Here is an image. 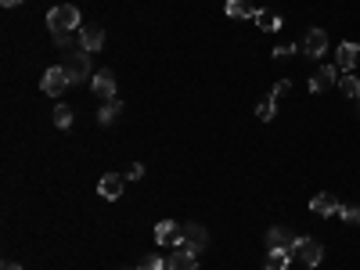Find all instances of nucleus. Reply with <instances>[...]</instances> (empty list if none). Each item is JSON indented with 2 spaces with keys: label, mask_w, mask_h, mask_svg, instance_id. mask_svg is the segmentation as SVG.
Instances as JSON below:
<instances>
[{
  "label": "nucleus",
  "mask_w": 360,
  "mask_h": 270,
  "mask_svg": "<svg viewBox=\"0 0 360 270\" xmlns=\"http://www.w3.org/2000/svg\"><path fill=\"white\" fill-rule=\"evenodd\" d=\"M47 25H51V37L58 33H76L80 29V8L76 4H58L47 11Z\"/></svg>",
  "instance_id": "obj_1"
},
{
  "label": "nucleus",
  "mask_w": 360,
  "mask_h": 270,
  "mask_svg": "<svg viewBox=\"0 0 360 270\" xmlns=\"http://www.w3.org/2000/svg\"><path fill=\"white\" fill-rule=\"evenodd\" d=\"M69 87H72V79H69L65 65H51L43 72V79H40V90L47 94V98H58V94H65Z\"/></svg>",
  "instance_id": "obj_2"
},
{
  "label": "nucleus",
  "mask_w": 360,
  "mask_h": 270,
  "mask_svg": "<svg viewBox=\"0 0 360 270\" xmlns=\"http://www.w3.org/2000/svg\"><path fill=\"white\" fill-rule=\"evenodd\" d=\"M288 252H295V260L303 267H317L324 260V249H321V242H314V238H295V245Z\"/></svg>",
  "instance_id": "obj_3"
},
{
  "label": "nucleus",
  "mask_w": 360,
  "mask_h": 270,
  "mask_svg": "<svg viewBox=\"0 0 360 270\" xmlns=\"http://www.w3.org/2000/svg\"><path fill=\"white\" fill-rule=\"evenodd\" d=\"M209 245V231L202 224H184L180 227V245L177 249H191V252H202Z\"/></svg>",
  "instance_id": "obj_4"
},
{
  "label": "nucleus",
  "mask_w": 360,
  "mask_h": 270,
  "mask_svg": "<svg viewBox=\"0 0 360 270\" xmlns=\"http://www.w3.org/2000/svg\"><path fill=\"white\" fill-rule=\"evenodd\" d=\"M61 65H65V72H69L72 83H80V79L90 76V54L87 51H69V58L61 61Z\"/></svg>",
  "instance_id": "obj_5"
},
{
  "label": "nucleus",
  "mask_w": 360,
  "mask_h": 270,
  "mask_svg": "<svg viewBox=\"0 0 360 270\" xmlns=\"http://www.w3.org/2000/svg\"><path fill=\"white\" fill-rule=\"evenodd\" d=\"M105 47V29L101 25H80V51L98 54Z\"/></svg>",
  "instance_id": "obj_6"
},
{
  "label": "nucleus",
  "mask_w": 360,
  "mask_h": 270,
  "mask_svg": "<svg viewBox=\"0 0 360 270\" xmlns=\"http://www.w3.org/2000/svg\"><path fill=\"white\" fill-rule=\"evenodd\" d=\"M90 90L98 94L101 101H112L116 98V76L108 72V69H101V72H94V79H90Z\"/></svg>",
  "instance_id": "obj_7"
},
{
  "label": "nucleus",
  "mask_w": 360,
  "mask_h": 270,
  "mask_svg": "<svg viewBox=\"0 0 360 270\" xmlns=\"http://www.w3.org/2000/svg\"><path fill=\"white\" fill-rule=\"evenodd\" d=\"M335 76H339V65H321L314 76H310V94H324L335 87Z\"/></svg>",
  "instance_id": "obj_8"
},
{
  "label": "nucleus",
  "mask_w": 360,
  "mask_h": 270,
  "mask_svg": "<svg viewBox=\"0 0 360 270\" xmlns=\"http://www.w3.org/2000/svg\"><path fill=\"white\" fill-rule=\"evenodd\" d=\"M166 270H198V252H191V249H173L166 256Z\"/></svg>",
  "instance_id": "obj_9"
},
{
  "label": "nucleus",
  "mask_w": 360,
  "mask_h": 270,
  "mask_svg": "<svg viewBox=\"0 0 360 270\" xmlns=\"http://www.w3.org/2000/svg\"><path fill=\"white\" fill-rule=\"evenodd\" d=\"M123 184H127V177L123 173H105V177L98 180V195L108 198V202H116L123 195Z\"/></svg>",
  "instance_id": "obj_10"
},
{
  "label": "nucleus",
  "mask_w": 360,
  "mask_h": 270,
  "mask_svg": "<svg viewBox=\"0 0 360 270\" xmlns=\"http://www.w3.org/2000/svg\"><path fill=\"white\" fill-rule=\"evenodd\" d=\"M324 51H328V33H324V29H310V33L303 37V54L321 58Z\"/></svg>",
  "instance_id": "obj_11"
},
{
  "label": "nucleus",
  "mask_w": 360,
  "mask_h": 270,
  "mask_svg": "<svg viewBox=\"0 0 360 270\" xmlns=\"http://www.w3.org/2000/svg\"><path fill=\"white\" fill-rule=\"evenodd\" d=\"M155 242H159V245H180V227L173 224V220H162V224L159 227H155Z\"/></svg>",
  "instance_id": "obj_12"
},
{
  "label": "nucleus",
  "mask_w": 360,
  "mask_h": 270,
  "mask_svg": "<svg viewBox=\"0 0 360 270\" xmlns=\"http://www.w3.org/2000/svg\"><path fill=\"white\" fill-rule=\"evenodd\" d=\"M267 245H271V249H292V245H295V234H292L285 224H277V227L267 231Z\"/></svg>",
  "instance_id": "obj_13"
},
{
  "label": "nucleus",
  "mask_w": 360,
  "mask_h": 270,
  "mask_svg": "<svg viewBox=\"0 0 360 270\" xmlns=\"http://www.w3.org/2000/svg\"><path fill=\"white\" fill-rule=\"evenodd\" d=\"M310 209H314L317 216H335L342 205H339L335 195H314V198H310Z\"/></svg>",
  "instance_id": "obj_14"
},
{
  "label": "nucleus",
  "mask_w": 360,
  "mask_h": 270,
  "mask_svg": "<svg viewBox=\"0 0 360 270\" xmlns=\"http://www.w3.org/2000/svg\"><path fill=\"white\" fill-rule=\"evenodd\" d=\"M357 61H360V47L357 43H339V69L342 72H353Z\"/></svg>",
  "instance_id": "obj_15"
},
{
  "label": "nucleus",
  "mask_w": 360,
  "mask_h": 270,
  "mask_svg": "<svg viewBox=\"0 0 360 270\" xmlns=\"http://www.w3.org/2000/svg\"><path fill=\"white\" fill-rule=\"evenodd\" d=\"M256 4L253 0H227V14L231 19H256Z\"/></svg>",
  "instance_id": "obj_16"
},
{
  "label": "nucleus",
  "mask_w": 360,
  "mask_h": 270,
  "mask_svg": "<svg viewBox=\"0 0 360 270\" xmlns=\"http://www.w3.org/2000/svg\"><path fill=\"white\" fill-rule=\"evenodd\" d=\"M288 263H292V252H288V249H271L263 270H288Z\"/></svg>",
  "instance_id": "obj_17"
},
{
  "label": "nucleus",
  "mask_w": 360,
  "mask_h": 270,
  "mask_svg": "<svg viewBox=\"0 0 360 270\" xmlns=\"http://www.w3.org/2000/svg\"><path fill=\"white\" fill-rule=\"evenodd\" d=\"M256 25L263 29V33H274V29H281V19H277V14L274 11H256Z\"/></svg>",
  "instance_id": "obj_18"
},
{
  "label": "nucleus",
  "mask_w": 360,
  "mask_h": 270,
  "mask_svg": "<svg viewBox=\"0 0 360 270\" xmlns=\"http://www.w3.org/2000/svg\"><path fill=\"white\" fill-rule=\"evenodd\" d=\"M119 112H123V101H119V98H112V101H105V108L98 112V119L108 126V123H116V119H119Z\"/></svg>",
  "instance_id": "obj_19"
},
{
  "label": "nucleus",
  "mask_w": 360,
  "mask_h": 270,
  "mask_svg": "<svg viewBox=\"0 0 360 270\" xmlns=\"http://www.w3.org/2000/svg\"><path fill=\"white\" fill-rule=\"evenodd\" d=\"M339 90H342V94H346V98L360 101V79H357V76H350V72H346V76H342V79H339Z\"/></svg>",
  "instance_id": "obj_20"
},
{
  "label": "nucleus",
  "mask_w": 360,
  "mask_h": 270,
  "mask_svg": "<svg viewBox=\"0 0 360 270\" xmlns=\"http://www.w3.org/2000/svg\"><path fill=\"white\" fill-rule=\"evenodd\" d=\"M54 126L58 130H69L72 126V105H58L54 108Z\"/></svg>",
  "instance_id": "obj_21"
},
{
  "label": "nucleus",
  "mask_w": 360,
  "mask_h": 270,
  "mask_svg": "<svg viewBox=\"0 0 360 270\" xmlns=\"http://www.w3.org/2000/svg\"><path fill=\"white\" fill-rule=\"evenodd\" d=\"M274 105H277L274 98H263V101L256 105V119H260V123H271V119H274Z\"/></svg>",
  "instance_id": "obj_22"
},
{
  "label": "nucleus",
  "mask_w": 360,
  "mask_h": 270,
  "mask_svg": "<svg viewBox=\"0 0 360 270\" xmlns=\"http://www.w3.org/2000/svg\"><path fill=\"white\" fill-rule=\"evenodd\" d=\"M339 216L346 220V224H353V227H357V224H360V205H342Z\"/></svg>",
  "instance_id": "obj_23"
},
{
  "label": "nucleus",
  "mask_w": 360,
  "mask_h": 270,
  "mask_svg": "<svg viewBox=\"0 0 360 270\" xmlns=\"http://www.w3.org/2000/svg\"><path fill=\"white\" fill-rule=\"evenodd\" d=\"M140 270H166V260L162 256H148L145 263H140Z\"/></svg>",
  "instance_id": "obj_24"
},
{
  "label": "nucleus",
  "mask_w": 360,
  "mask_h": 270,
  "mask_svg": "<svg viewBox=\"0 0 360 270\" xmlns=\"http://www.w3.org/2000/svg\"><path fill=\"white\" fill-rule=\"evenodd\" d=\"M295 51H299V47H295V43H285V47H274V58L281 61V58H288V54H295Z\"/></svg>",
  "instance_id": "obj_25"
},
{
  "label": "nucleus",
  "mask_w": 360,
  "mask_h": 270,
  "mask_svg": "<svg viewBox=\"0 0 360 270\" xmlns=\"http://www.w3.org/2000/svg\"><path fill=\"white\" fill-rule=\"evenodd\" d=\"M285 94H288V79H281V83H274V90H271V98H274V101H281Z\"/></svg>",
  "instance_id": "obj_26"
},
{
  "label": "nucleus",
  "mask_w": 360,
  "mask_h": 270,
  "mask_svg": "<svg viewBox=\"0 0 360 270\" xmlns=\"http://www.w3.org/2000/svg\"><path fill=\"white\" fill-rule=\"evenodd\" d=\"M140 177H145V166H140V163H134V166L127 169V180H140Z\"/></svg>",
  "instance_id": "obj_27"
},
{
  "label": "nucleus",
  "mask_w": 360,
  "mask_h": 270,
  "mask_svg": "<svg viewBox=\"0 0 360 270\" xmlns=\"http://www.w3.org/2000/svg\"><path fill=\"white\" fill-rule=\"evenodd\" d=\"M0 270H22V263H14V260H4V267Z\"/></svg>",
  "instance_id": "obj_28"
},
{
  "label": "nucleus",
  "mask_w": 360,
  "mask_h": 270,
  "mask_svg": "<svg viewBox=\"0 0 360 270\" xmlns=\"http://www.w3.org/2000/svg\"><path fill=\"white\" fill-rule=\"evenodd\" d=\"M0 4H4V8H14V4H22V0H0Z\"/></svg>",
  "instance_id": "obj_29"
},
{
  "label": "nucleus",
  "mask_w": 360,
  "mask_h": 270,
  "mask_svg": "<svg viewBox=\"0 0 360 270\" xmlns=\"http://www.w3.org/2000/svg\"><path fill=\"white\" fill-rule=\"evenodd\" d=\"M137 270H140V267H137Z\"/></svg>",
  "instance_id": "obj_30"
}]
</instances>
